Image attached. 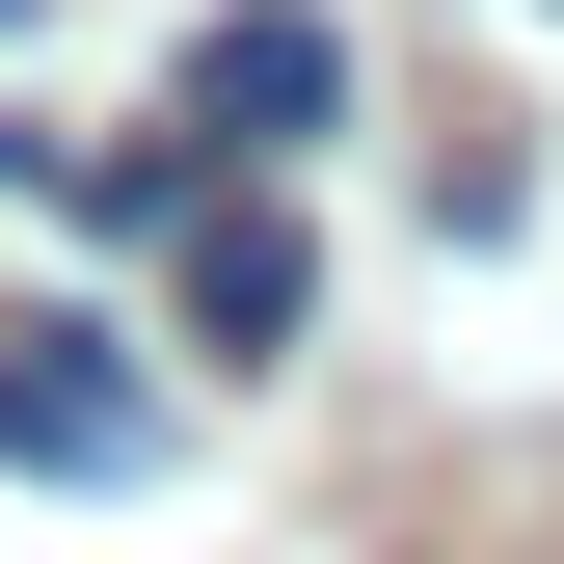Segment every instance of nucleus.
<instances>
[{"instance_id":"obj_1","label":"nucleus","mask_w":564,"mask_h":564,"mask_svg":"<svg viewBox=\"0 0 564 564\" xmlns=\"http://www.w3.org/2000/svg\"><path fill=\"white\" fill-rule=\"evenodd\" d=\"M0 484H162V377L54 296H0Z\"/></svg>"},{"instance_id":"obj_2","label":"nucleus","mask_w":564,"mask_h":564,"mask_svg":"<svg viewBox=\"0 0 564 564\" xmlns=\"http://www.w3.org/2000/svg\"><path fill=\"white\" fill-rule=\"evenodd\" d=\"M323 108H349V28H323V0H216V54H188V134H242V162H296Z\"/></svg>"},{"instance_id":"obj_3","label":"nucleus","mask_w":564,"mask_h":564,"mask_svg":"<svg viewBox=\"0 0 564 564\" xmlns=\"http://www.w3.org/2000/svg\"><path fill=\"white\" fill-rule=\"evenodd\" d=\"M296 323H323V242L269 216V188H216V216H188V349H216V377H269Z\"/></svg>"},{"instance_id":"obj_4","label":"nucleus","mask_w":564,"mask_h":564,"mask_svg":"<svg viewBox=\"0 0 564 564\" xmlns=\"http://www.w3.org/2000/svg\"><path fill=\"white\" fill-rule=\"evenodd\" d=\"M511 216H538V162H511V134L457 108V134H431V242H511Z\"/></svg>"},{"instance_id":"obj_5","label":"nucleus","mask_w":564,"mask_h":564,"mask_svg":"<svg viewBox=\"0 0 564 564\" xmlns=\"http://www.w3.org/2000/svg\"><path fill=\"white\" fill-rule=\"evenodd\" d=\"M0 28H54V0H0Z\"/></svg>"}]
</instances>
